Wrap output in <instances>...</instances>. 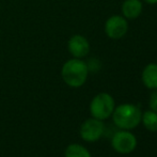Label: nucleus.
I'll list each match as a JSON object with an SVG mask.
<instances>
[{
  "instance_id": "ddd939ff",
  "label": "nucleus",
  "mask_w": 157,
  "mask_h": 157,
  "mask_svg": "<svg viewBox=\"0 0 157 157\" xmlns=\"http://www.w3.org/2000/svg\"><path fill=\"white\" fill-rule=\"evenodd\" d=\"M143 1H145L149 4H156L157 3V0H143Z\"/></svg>"
},
{
  "instance_id": "20e7f679",
  "label": "nucleus",
  "mask_w": 157,
  "mask_h": 157,
  "mask_svg": "<svg viewBox=\"0 0 157 157\" xmlns=\"http://www.w3.org/2000/svg\"><path fill=\"white\" fill-rule=\"evenodd\" d=\"M111 145L116 152L120 154H129L136 149L137 138L128 130H121L113 135Z\"/></svg>"
},
{
  "instance_id": "39448f33",
  "label": "nucleus",
  "mask_w": 157,
  "mask_h": 157,
  "mask_svg": "<svg viewBox=\"0 0 157 157\" xmlns=\"http://www.w3.org/2000/svg\"><path fill=\"white\" fill-rule=\"evenodd\" d=\"M105 132V124L103 121L95 118L88 119L81 124L79 134L80 137L87 142H95L97 141Z\"/></svg>"
},
{
  "instance_id": "6e6552de",
  "label": "nucleus",
  "mask_w": 157,
  "mask_h": 157,
  "mask_svg": "<svg viewBox=\"0 0 157 157\" xmlns=\"http://www.w3.org/2000/svg\"><path fill=\"white\" fill-rule=\"evenodd\" d=\"M142 8L140 0H125L122 3V14L126 19L138 18L142 13Z\"/></svg>"
},
{
  "instance_id": "0eeeda50",
  "label": "nucleus",
  "mask_w": 157,
  "mask_h": 157,
  "mask_svg": "<svg viewBox=\"0 0 157 157\" xmlns=\"http://www.w3.org/2000/svg\"><path fill=\"white\" fill-rule=\"evenodd\" d=\"M67 48L70 54L74 58L81 59L85 58L90 52V44L89 41L83 35L75 34L68 40Z\"/></svg>"
},
{
  "instance_id": "423d86ee",
  "label": "nucleus",
  "mask_w": 157,
  "mask_h": 157,
  "mask_svg": "<svg viewBox=\"0 0 157 157\" xmlns=\"http://www.w3.org/2000/svg\"><path fill=\"white\" fill-rule=\"evenodd\" d=\"M128 30L127 19L120 15H112L105 23V33L112 40H119L126 34Z\"/></svg>"
},
{
  "instance_id": "f257e3e1",
  "label": "nucleus",
  "mask_w": 157,
  "mask_h": 157,
  "mask_svg": "<svg viewBox=\"0 0 157 157\" xmlns=\"http://www.w3.org/2000/svg\"><path fill=\"white\" fill-rule=\"evenodd\" d=\"M89 75V68L81 59H71L63 64L61 68V77L63 81L72 88H79L85 85Z\"/></svg>"
},
{
  "instance_id": "9d476101",
  "label": "nucleus",
  "mask_w": 157,
  "mask_h": 157,
  "mask_svg": "<svg viewBox=\"0 0 157 157\" xmlns=\"http://www.w3.org/2000/svg\"><path fill=\"white\" fill-rule=\"evenodd\" d=\"M64 156L65 157H91L90 152L86 149L85 147L77 143H73L70 144L65 149L64 152Z\"/></svg>"
},
{
  "instance_id": "f8f14e48",
  "label": "nucleus",
  "mask_w": 157,
  "mask_h": 157,
  "mask_svg": "<svg viewBox=\"0 0 157 157\" xmlns=\"http://www.w3.org/2000/svg\"><path fill=\"white\" fill-rule=\"evenodd\" d=\"M150 107L151 110L157 112V89H154L153 93L150 96Z\"/></svg>"
},
{
  "instance_id": "9b49d317",
  "label": "nucleus",
  "mask_w": 157,
  "mask_h": 157,
  "mask_svg": "<svg viewBox=\"0 0 157 157\" xmlns=\"http://www.w3.org/2000/svg\"><path fill=\"white\" fill-rule=\"evenodd\" d=\"M144 127L150 132H157V112L153 110H147L141 118Z\"/></svg>"
},
{
  "instance_id": "1a4fd4ad",
  "label": "nucleus",
  "mask_w": 157,
  "mask_h": 157,
  "mask_svg": "<svg viewBox=\"0 0 157 157\" xmlns=\"http://www.w3.org/2000/svg\"><path fill=\"white\" fill-rule=\"evenodd\" d=\"M142 82L149 89H157V64L150 63L142 71Z\"/></svg>"
},
{
  "instance_id": "7ed1b4c3",
  "label": "nucleus",
  "mask_w": 157,
  "mask_h": 157,
  "mask_svg": "<svg viewBox=\"0 0 157 157\" xmlns=\"http://www.w3.org/2000/svg\"><path fill=\"white\" fill-rule=\"evenodd\" d=\"M114 110V99L108 93H98L90 103V112L97 120L104 121L112 114Z\"/></svg>"
},
{
  "instance_id": "f03ea898",
  "label": "nucleus",
  "mask_w": 157,
  "mask_h": 157,
  "mask_svg": "<svg viewBox=\"0 0 157 157\" xmlns=\"http://www.w3.org/2000/svg\"><path fill=\"white\" fill-rule=\"evenodd\" d=\"M142 114L137 106L132 104H122L114 108L112 112L113 123L121 129L129 130L140 124Z\"/></svg>"
}]
</instances>
